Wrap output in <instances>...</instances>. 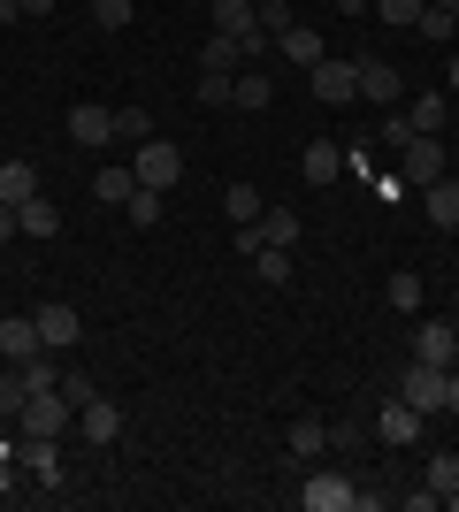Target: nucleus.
<instances>
[{
  "label": "nucleus",
  "mask_w": 459,
  "mask_h": 512,
  "mask_svg": "<svg viewBox=\"0 0 459 512\" xmlns=\"http://www.w3.org/2000/svg\"><path fill=\"white\" fill-rule=\"evenodd\" d=\"M406 176H398V184H437V176H452V161H444V146L437 138H406Z\"/></svg>",
  "instance_id": "obj_11"
},
{
  "label": "nucleus",
  "mask_w": 459,
  "mask_h": 512,
  "mask_svg": "<svg viewBox=\"0 0 459 512\" xmlns=\"http://www.w3.org/2000/svg\"><path fill=\"white\" fill-rule=\"evenodd\" d=\"M299 176H306V184H337V176H345V153L329 146V138H314L306 161H299Z\"/></svg>",
  "instance_id": "obj_19"
},
{
  "label": "nucleus",
  "mask_w": 459,
  "mask_h": 512,
  "mask_svg": "<svg viewBox=\"0 0 459 512\" xmlns=\"http://www.w3.org/2000/svg\"><path fill=\"white\" fill-rule=\"evenodd\" d=\"M69 428H77V406L62 398V383H54V390H31L23 413H16V436H69Z\"/></svg>",
  "instance_id": "obj_2"
},
{
  "label": "nucleus",
  "mask_w": 459,
  "mask_h": 512,
  "mask_svg": "<svg viewBox=\"0 0 459 512\" xmlns=\"http://www.w3.org/2000/svg\"><path fill=\"white\" fill-rule=\"evenodd\" d=\"M115 138H131V146L153 138V115H146V107H115Z\"/></svg>",
  "instance_id": "obj_35"
},
{
  "label": "nucleus",
  "mask_w": 459,
  "mask_h": 512,
  "mask_svg": "<svg viewBox=\"0 0 459 512\" xmlns=\"http://www.w3.org/2000/svg\"><path fill=\"white\" fill-rule=\"evenodd\" d=\"M222 207H230V222H261V192L253 184H222Z\"/></svg>",
  "instance_id": "obj_29"
},
{
  "label": "nucleus",
  "mask_w": 459,
  "mask_h": 512,
  "mask_svg": "<svg viewBox=\"0 0 459 512\" xmlns=\"http://www.w3.org/2000/svg\"><path fill=\"white\" fill-rule=\"evenodd\" d=\"M77 436H85V444H115V436H123V406H115V398L77 406Z\"/></svg>",
  "instance_id": "obj_14"
},
{
  "label": "nucleus",
  "mask_w": 459,
  "mask_h": 512,
  "mask_svg": "<svg viewBox=\"0 0 459 512\" xmlns=\"http://www.w3.org/2000/svg\"><path fill=\"white\" fill-rule=\"evenodd\" d=\"M253 276L284 291V283H291V253H284V245H261V253H253Z\"/></svg>",
  "instance_id": "obj_28"
},
{
  "label": "nucleus",
  "mask_w": 459,
  "mask_h": 512,
  "mask_svg": "<svg viewBox=\"0 0 459 512\" xmlns=\"http://www.w3.org/2000/svg\"><path fill=\"white\" fill-rule=\"evenodd\" d=\"M131 192H138V169H115V161H108V169L92 176V199H100V207H123Z\"/></svg>",
  "instance_id": "obj_23"
},
{
  "label": "nucleus",
  "mask_w": 459,
  "mask_h": 512,
  "mask_svg": "<svg viewBox=\"0 0 459 512\" xmlns=\"http://www.w3.org/2000/svg\"><path fill=\"white\" fill-rule=\"evenodd\" d=\"M398 398L421 413V421H437L444 413V367H429V360H414L406 375H398Z\"/></svg>",
  "instance_id": "obj_6"
},
{
  "label": "nucleus",
  "mask_w": 459,
  "mask_h": 512,
  "mask_svg": "<svg viewBox=\"0 0 459 512\" xmlns=\"http://www.w3.org/2000/svg\"><path fill=\"white\" fill-rule=\"evenodd\" d=\"M0 352H8V367L39 360V352H46V344H39V314H0Z\"/></svg>",
  "instance_id": "obj_10"
},
{
  "label": "nucleus",
  "mask_w": 459,
  "mask_h": 512,
  "mask_svg": "<svg viewBox=\"0 0 459 512\" xmlns=\"http://www.w3.org/2000/svg\"><path fill=\"white\" fill-rule=\"evenodd\" d=\"M131 169H138V184H153V192H169L176 176H184V153H176L169 138H138V146H131Z\"/></svg>",
  "instance_id": "obj_4"
},
{
  "label": "nucleus",
  "mask_w": 459,
  "mask_h": 512,
  "mask_svg": "<svg viewBox=\"0 0 459 512\" xmlns=\"http://www.w3.org/2000/svg\"><path fill=\"white\" fill-rule=\"evenodd\" d=\"M0 314H8V306H0Z\"/></svg>",
  "instance_id": "obj_49"
},
{
  "label": "nucleus",
  "mask_w": 459,
  "mask_h": 512,
  "mask_svg": "<svg viewBox=\"0 0 459 512\" xmlns=\"http://www.w3.org/2000/svg\"><path fill=\"white\" fill-rule=\"evenodd\" d=\"M322 451H329V421H314V413H306V421H291V459H299V467H314Z\"/></svg>",
  "instance_id": "obj_21"
},
{
  "label": "nucleus",
  "mask_w": 459,
  "mask_h": 512,
  "mask_svg": "<svg viewBox=\"0 0 459 512\" xmlns=\"http://www.w3.org/2000/svg\"><path fill=\"white\" fill-rule=\"evenodd\" d=\"M276 54H284V62H299V69H314L329 46H322V31H314V23H291V31H276Z\"/></svg>",
  "instance_id": "obj_15"
},
{
  "label": "nucleus",
  "mask_w": 459,
  "mask_h": 512,
  "mask_svg": "<svg viewBox=\"0 0 459 512\" xmlns=\"http://www.w3.org/2000/svg\"><path fill=\"white\" fill-rule=\"evenodd\" d=\"M444 413L459 421V367H444Z\"/></svg>",
  "instance_id": "obj_42"
},
{
  "label": "nucleus",
  "mask_w": 459,
  "mask_h": 512,
  "mask_svg": "<svg viewBox=\"0 0 459 512\" xmlns=\"http://www.w3.org/2000/svg\"><path fill=\"white\" fill-rule=\"evenodd\" d=\"M131 16H138V0H92V23H100V31H123Z\"/></svg>",
  "instance_id": "obj_34"
},
{
  "label": "nucleus",
  "mask_w": 459,
  "mask_h": 512,
  "mask_svg": "<svg viewBox=\"0 0 459 512\" xmlns=\"http://www.w3.org/2000/svg\"><path fill=\"white\" fill-rule=\"evenodd\" d=\"M62 398H69V406H92V398H100V383H92V375H77V367H62Z\"/></svg>",
  "instance_id": "obj_38"
},
{
  "label": "nucleus",
  "mask_w": 459,
  "mask_h": 512,
  "mask_svg": "<svg viewBox=\"0 0 459 512\" xmlns=\"http://www.w3.org/2000/svg\"><path fill=\"white\" fill-rule=\"evenodd\" d=\"M268 54H276V39H268L261 23H253V31H245V39H238V62H268Z\"/></svg>",
  "instance_id": "obj_40"
},
{
  "label": "nucleus",
  "mask_w": 459,
  "mask_h": 512,
  "mask_svg": "<svg viewBox=\"0 0 459 512\" xmlns=\"http://www.w3.org/2000/svg\"><path fill=\"white\" fill-rule=\"evenodd\" d=\"M62 123H69V138H77L85 153H100V146L115 138V107H100V100H77V107L62 115Z\"/></svg>",
  "instance_id": "obj_8"
},
{
  "label": "nucleus",
  "mask_w": 459,
  "mask_h": 512,
  "mask_svg": "<svg viewBox=\"0 0 459 512\" xmlns=\"http://www.w3.org/2000/svg\"><path fill=\"white\" fill-rule=\"evenodd\" d=\"M230 253H245V260L261 253V222H230Z\"/></svg>",
  "instance_id": "obj_41"
},
{
  "label": "nucleus",
  "mask_w": 459,
  "mask_h": 512,
  "mask_svg": "<svg viewBox=\"0 0 459 512\" xmlns=\"http://www.w3.org/2000/svg\"><path fill=\"white\" fill-rule=\"evenodd\" d=\"M337 16H375V0H337Z\"/></svg>",
  "instance_id": "obj_43"
},
{
  "label": "nucleus",
  "mask_w": 459,
  "mask_h": 512,
  "mask_svg": "<svg viewBox=\"0 0 459 512\" xmlns=\"http://www.w3.org/2000/svg\"><path fill=\"white\" fill-rule=\"evenodd\" d=\"M230 85H238V69H199V100L207 107H230Z\"/></svg>",
  "instance_id": "obj_32"
},
{
  "label": "nucleus",
  "mask_w": 459,
  "mask_h": 512,
  "mask_svg": "<svg viewBox=\"0 0 459 512\" xmlns=\"http://www.w3.org/2000/svg\"><path fill=\"white\" fill-rule=\"evenodd\" d=\"M421 482L437 497H459V451H429V459H421Z\"/></svg>",
  "instance_id": "obj_24"
},
{
  "label": "nucleus",
  "mask_w": 459,
  "mask_h": 512,
  "mask_svg": "<svg viewBox=\"0 0 459 512\" xmlns=\"http://www.w3.org/2000/svg\"><path fill=\"white\" fill-rule=\"evenodd\" d=\"M0 367H8V352H0Z\"/></svg>",
  "instance_id": "obj_48"
},
{
  "label": "nucleus",
  "mask_w": 459,
  "mask_h": 512,
  "mask_svg": "<svg viewBox=\"0 0 459 512\" xmlns=\"http://www.w3.org/2000/svg\"><path fill=\"white\" fill-rule=\"evenodd\" d=\"M306 77H314V100H322V107H352V100H360V62H337V54H322Z\"/></svg>",
  "instance_id": "obj_5"
},
{
  "label": "nucleus",
  "mask_w": 459,
  "mask_h": 512,
  "mask_svg": "<svg viewBox=\"0 0 459 512\" xmlns=\"http://www.w3.org/2000/svg\"><path fill=\"white\" fill-rule=\"evenodd\" d=\"M375 16L398 23V31H414V23H421V0H375Z\"/></svg>",
  "instance_id": "obj_37"
},
{
  "label": "nucleus",
  "mask_w": 459,
  "mask_h": 512,
  "mask_svg": "<svg viewBox=\"0 0 459 512\" xmlns=\"http://www.w3.org/2000/svg\"><path fill=\"white\" fill-rule=\"evenodd\" d=\"M8 237H23L16 230V207H0V245H8Z\"/></svg>",
  "instance_id": "obj_44"
},
{
  "label": "nucleus",
  "mask_w": 459,
  "mask_h": 512,
  "mask_svg": "<svg viewBox=\"0 0 459 512\" xmlns=\"http://www.w3.org/2000/svg\"><path fill=\"white\" fill-rule=\"evenodd\" d=\"M398 123L414 130V138H437V130H444V92H421V100L406 107V115H398Z\"/></svg>",
  "instance_id": "obj_22"
},
{
  "label": "nucleus",
  "mask_w": 459,
  "mask_h": 512,
  "mask_svg": "<svg viewBox=\"0 0 459 512\" xmlns=\"http://www.w3.org/2000/svg\"><path fill=\"white\" fill-rule=\"evenodd\" d=\"M23 16V0H0V23H16Z\"/></svg>",
  "instance_id": "obj_46"
},
{
  "label": "nucleus",
  "mask_w": 459,
  "mask_h": 512,
  "mask_svg": "<svg viewBox=\"0 0 459 512\" xmlns=\"http://www.w3.org/2000/svg\"><path fill=\"white\" fill-rule=\"evenodd\" d=\"M368 428H375V444H391V451H406V444H421V436H429V421H421V413L406 406V398H391V406L375 413Z\"/></svg>",
  "instance_id": "obj_7"
},
{
  "label": "nucleus",
  "mask_w": 459,
  "mask_h": 512,
  "mask_svg": "<svg viewBox=\"0 0 459 512\" xmlns=\"http://www.w3.org/2000/svg\"><path fill=\"white\" fill-rule=\"evenodd\" d=\"M23 16H54V0H23Z\"/></svg>",
  "instance_id": "obj_45"
},
{
  "label": "nucleus",
  "mask_w": 459,
  "mask_h": 512,
  "mask_svg": "<svg viewBox=\"0 0 459 512\" xmlns=\"http://www.w3.org/2000/svg\"><path fill=\"white\" fill-rule=\"evenodd\" d=\"M299 505H306V512H360V490H352V474L314 467V474L299 482Z\"/></svg>",
  "instance_id": "obj_3"
},
{
  "label": "nucleus",
  "mask_w": 459,
  "mask_h": 512,
  "mask_svg": "<svg viewBox=\"0 0 459 512\" xmlns=\"http://www.w3.org/2000/svg\"><path fill=\"white\" fill-rule=\"evenodd\" d=\"M161 207H169V192H153V184H138V192L123 199V222H131V230H153V222H161Z\"/></svg>",
  "instance_id": "obj_25"
},
{
  "label": "nucleus",
  "mask_w": 459,
  "mask_h": 512,
  "mask_svg": "<svg viewBox=\"0 0 459 512\" xmlns=\"http://www.w3.org/2000/svg\"><path fill=\"white\" fill-rule=\"evenodd\" d=\"M391 505H398V512H437V505H444V497H437V490H429V482H414V490H398V497H391Z\"/></svg>",
  "instance_id": "obj_39"
},
{
  "label": "nucleus",
  "mask_w": 459,
  "mask_h": 512,
  "mask_svg": "<svg viewBox=\"0 0 459 512\" xmlns=\"http://www.w3.org/2000/svg\"><path fill=\"white\" fill-rule=\"evenodd\" d=\"M452 352H459V329H452V321H414V360L452 367Z\"/></svg>",
  "instance_id": "obj_13"
},
{
  "label": "nucleus",
  "mask_w": 459,
  "mask_h": 512,
  "mask_svg": "<svg viewBox=\"0 0 459 512\" xmlns=\"http://www.w3.org/2000/svg\"><path fill=\"white\" fill-rule=\"evenodd\" d=\"M444 85H452V92H459V54H452V69H444Z\"/></svg>",
  "instance_id": "obj_47"
},
{
  "label": "nucleus",
  "mask_w": 459,
  "mask_h": 512,
  "mask_svg": "<svg viewBox=\"0 0 459 512\" xmlns=\"http://www.w3.org/2000/svg\"><path fill=\"white\" fill-rule=\"evenodd\" d=\"M16 467H23V482L31 490H62L69 482V467H62V436H16Z\"/></svg>",
  "instance_id": "obj_1"
},
{
  "label": "nucleus",
  "mask_w": 459,
  "mask_h": 512,
  "mask_svg": "<svg viewBox=\"0 0 459 512\" xmlns=\"http://www.w3.org/2000/svg\"><path fill=\"white\" fill-rule=\"evenodd\" d=\"M421 207H429V222H437V230H459V184H452V176L421 184Z\"/></svg>",
  "instance_id": "obj_17"
},
{
  "label": "nucleus",
  "mask_w": 459,
  "mask_h": 512,
  "mask_svg": "<svg viewBox=\"0 0 459 512\" xmlns=\"http://www.w3.org/2000/svg\"><path fill=\"white\" fill-rule=\"evenodd\" d=\"M23 199H39V169L31 161H0V207H23Z\"/></svg>",
  "instance_id": "obj_18"
},
{
  "label": "nucleus",
  "mask_w": 459,
  "mask_h": 512,
  "mask_svg": "<svg viewBox=\"0 0 459 512\" xmlns=\"http://www.w3.org/2000/svg\"><path fill=\"white\" fill-rule=\"evenodd\" d=\"M261 245H284L291 253V245H299V214L291 207H261Z\"/></svg>",
  "instance_id": "obj_27"
},
{
  "label": "nucleus",
  "mask_w": 459,
  "mask_h": 512,
  "mask_svg": "<svg viewBox=\"0 0 459 512\" xmlns=\"http://www.w3.org/2000/svg\"><path fill=\"white\" fill-rule=\"evenodd\" d=\"M199 69H238V39H222V31H215V39L199 46Z\"/></svg>",
  "instance_id": "obj_36"
},
{
  "label": "nucleus",
  "mask_w": 459,
  "mask_h": 512,
  "mask_svg": "<svg viewBox=\"0 0 459 512\" xmlns=\"http://www.w3.org/2000/svg\"><path fill=\"white\" fill-rule=\"evenodd\" d=\"M16 230L23 237H54V230H62V207H54V199H23V207H16Z\"/></svg>",
  "instance_id": "obj_20"
},
{
  "label": "nucleus",
  "mask_w": 459,
  "mask_h": 512,
  "mask_svg": "<svg viewBox=\"0 0 459 512\" xmlns=\"http://www.w3.org/2000/svg\"><path fill=\"white\" fill-rule=\"evenodd\" d=\"M398 92H406V77H398L383 54H360V100H375V107H398Z\"/></svg>",
  "instance_id": "obj_12"
},
{
  "label": "nucleus",
  "mask_w": 459,
  "mask_h": 512,
  "mask_svg": "<svg viewBox=\"0 0 459 512\" xmlns=\"http://www.w3.org/2000/svg\"><path fill=\"white\" fill-rule=\"evenodd\" d=\"M207 16H215L222 39H245L253 31V0H207Z\"/></svg>",
  "instance_id": "obj_26"
},
{
  "label": "nucleus",
  "mask_w": 459,
  "mask_h": 512,
  "mask_svg": "<svg viewBox=\"0 0 459 512\" xmlns=\"http://www.w3.org/2000/svg\"><path fill=\"white\" fill-rule=\"evenodd\" d=\"M414 31H421V39H437V46H452L459 39V16H452V8H421Z\"/></svg>",
  "instance_id": "obj_31"
},
{
  "label": "nucleus",
  "mask_w": 459,
  "mask_h": 512,
  "mask_svg": "<svg viewBox=\"0 0 459 512\" xmlns=\"http://www.w3.org/2000/svg\"><path fill=\"white\" fill-rule=\"evenodd\" d=\"M77 337H85V314H77V306H62V299H46V306H39V344H46V352H69Z\"/></svg>",
  "instance_id": "obj_9"
},
{
  "label": "nucleus",
  "mask_w": 459,
  "mask_h": 512,
  "mask_svg": "<svg viewBox=\"0 0 459 512\" xmlns=\"http://www.w3.org/2000/svg\"><path fill=\"white\" fill-rule=\"evenodd\" d=\"M268 100H276V77H268V69H238V85H230V107H245V115H261Z\"/></svg>",
  "instance_id": "obj_16"
},
{
  "label": "nucleus",
  "mask_w": 459,
  "mask_h": 512,
  "mask_svg": "<svg viewBox=\"0 0 459 512\" xmlns=\"http://www.w3.org/2000/svg\"><path fill=\"white\" fill-rule=\"evenodd\" d=\"M383 299H391L398 314H414V306H421V276H414V268H398V276L383 283Z\"/></svg>",
  "instance_id": "obj_30"
},
{
  "label": "nucleus",
  "mask_w": 459,
  "mask_h": 512,
  "mask_svg": "<svg viewBox=\"0 0 459 512\" xmlns=\"http://www.w3.org/2000/svg\"><path fill=\"white\" fill-rule=\"evenodd\" d=\"M253 23H261L268 39H276V31H291L299 16H291V0H253Z\"/></svg>",
  "instance_id": "obj_33"
}]
</instances>
